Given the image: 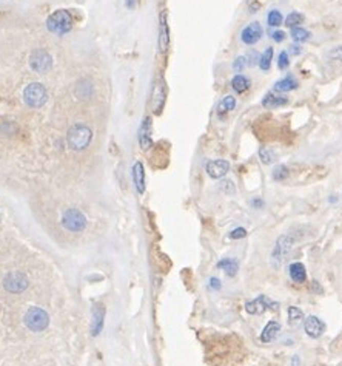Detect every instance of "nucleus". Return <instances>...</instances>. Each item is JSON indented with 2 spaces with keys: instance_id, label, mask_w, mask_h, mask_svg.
I'll return each instance as SVG.
<instances>
[{
  "instance_id": "nucleus-23",
  "label": "nucleus",
  "mask_w": 342,
  "mask_h": 366,
  "mask_svg": "<svg viewBox=\"0 0 342 366\" xmlns=\"http://www.w3.org/2000/svg\"><path fill=\"white\" fill-rule=\"evenodd\" d=\"M231 87H233L234 91L244 93V91H247V90L250 88V81H248V78H245L244 74H236V76L233 78V81H231Z\"/></svg>"
},
{
  "instance_id": "nucleus-21",
  "label": "nucleus",
  "mask_w": 342,
  "mask_h": 366,
  "mask_svg": "<svg viewBox=\"0 0 342 366\" xmlns=\"http://www.w3.org/2000/svg\"><path fill=\"white\" fill-rule=\"evenodd\" d=\"M297 88V82L291 78V76H287L280 81H277L274 84V91L276 93H288V91H293Z\"/></svg>"
},
{
  "instance_id": "nucleus-37",
  "label": "nucleus",
  "mask_w": 342,
  "mask_h": 366,
  "mask_svg": "<svg viewBox=\"0 0 342 366\" xmlns=\"http://www.w3.org/2000/svg\"><path fill=\"white\" fill-rule=\"evenodd\" d=\"M330 56L333 57V59H336V61H339V62H342V47H336L331 53H330Z\"/></svg>"
},
{
  "instance_id": "nucleus-22",
  "label": "nucleus",
  "mask_w": 342,
  "mask_h": 366,
  "mask_svg": "<svg viewBox=\"0 0 342 366\" xmlns=\"http://www.w3.org/2000/svg\"><path fill=\"white\" fill-rule=\"evenodd\" d=\"M217 267L224 269L228 277H234V275L237 274L239 264H237V261L233 260V258H225V260H222V261L217 263Z\"/></svg>"
},
{
  "instance_id": "nucleus-7",
  "label": "nucleus",
  "mask_w": 342,
  "mask_h": 366,
  "mask_svg": "<svg viewBox=\"0 0 342 366\" xmlns=\"http://www.w3.org/2000/svg\"><path fill=\"white\" fill-rule=\"evenodd\" d=\"M293 247V240L288 237V235H282L277 238L276 244H274V249H273V254H271V261L274 266H279L282 264V261L285 260V257L288 255V252L291 251Z\"/></svg>"
},
{
  "instance_id": "nucleus-17",
  "label": "nucleus",
  "mask_w": 342,
  "mask_h": 366,
  "mask_svg": "<svg viewBox=\"0 0 342 366\" xmlns=\"http://www.w3.org/2000/svg\"><path fill=\"white\" fill-rule=\"evenodd\" d=\"M279 332H280V324H279L277 321L271 320V321H268V324L264 328V331H262V334H260V340H262L264 343H271V341L276 340V337H277Z\"/></svg>"
},
{
  "instance_id": "nucleus-39",
  "label": "nucleus",
  "mask_w": 342,
  "mask_h": 366,
  "mask_svg": "<svg viewBox=\"0 0 342 366\" xmlns=\"http://www.w3.org/2000/svg\"><path fill=\"white\" fill-rule=\"evenodd\" d=\"M291 53H293V54H299V53H300V47H299V45L291 47Z\"/></svg>"
},
{
  "instance_id": "nucleus-6",
  "label": "nucleus",
  "mask_w": 342,
  "mask_h": 366,
  "mask_svg": "<svg viewBox=\"0 0 342 366\" xmlns=\"http://www.w3.org/2000/svg\"><path fill=\"white\" fill-rule=\"evenodd\" d=\"M4 286L7 291L13 292V294H21L28 287V278L25 274L22 272H10L5 278H4Z\"/></svg>"
},
{
  "instance_id": "nucleus-28",
  "label": "nucleus",
  "mask_w": 342,
  "mask_h": 366,
  "mask_svg": "<svg viewBox=\"0 0 342 366\" xmlns=\"http://www.w3.org/2000/svg\"><path fill=\"white\" fill-rule=\"evenodd\" d=\"M271 61H273V48L268 47V48L262 53V56L259 57V67H260V70H262V71H268L270 67H271Z\"/></svg>"
},
{
  "instance_id": "nucleus-30",
  "label": "nucleus",
  "mask_w": 342,
  "mask_h": 366,
  "mask_svg": "<svg viewBox=\"0 0 342 366\" xmlns=\"http://www.w3.org/2000/svg\"><path fill=\"white\" fill-rule=\"evenodd\" d=\"M267 22L270 27H280V24L284 22V17H282V13L277 11V10H273L268 13L267 16Z\"/></svg>"
},
{
  "instance_id": "nucleus-16",
  "label": "nucleus",
  "mask_w": 342,
  "mask_h": 366,
  "mask_svg": "<svg viewBox=\"0 0 342 366\" xmlns=\"http://www.w3.org/2000/svg\"><path fill=\"white\" fill-rule=\"evenodd\" d=\"M139 142L144 150H148L151 147V122L150 118H145L140 128H139Z\"/></svg>"
},
{
  "instance_id": "nucleus-27",
  "label": "nucleus",
  "mask_w": 342,
  "mask_h": 366,
  "mask_svg": "<svg viewBox=\"0 0 342 366\" xmlns=\"http://www.w3.org/2000/svg\"><path fill=\"white\" fill-rule=\"evenodd\" d=\"M310 36H311V33L308 30H305V28H299V27L291 28V39L294 42H297V44L307 42L310 39Z\"/></svg>"
},
{
  "instance_id": "nucleus-24",
  "label": "nucleus",
  "mask_w": 342,
  "mask_h": 366,
  "mask_svg": "<svg viewBox=\"0 0 342 366\" xmlns=\"http://www.w3.org/2000/svg\"><path fill=\"white\" fill-rule=\"evenodd\" d=\"M76 94H77V98H81V99H88L91 94H93V85H91V82L90 81H81L79 84H77V87H76Z\"/></svg>"
},
{
  "instance_id": "nucleus-14",
  "label": "nucleus",
  "mask_w": 342,
  "mask_h": 366,
  "mask_svg": "<svg viewBox=\"0 0 342 366\" xmlns=\"http://www.w3.org/2000/svg\"><path fill=\"white\" fill-rule=\"evenodd\" d=\"M159 50L165 53L170 45V30H168V22H167V13H160V21H159Z\"/></svg>"
},
{
  "instance_id": "nucleus-25",
  "label": "nucleus",
  "mask_w": 342,
  "mask_h": 366,
  "mask_svg": "<svg viewBox=\"0 0 342 366\" xmlns=\"http://www.w3.org/2000/svg\"><path fill=\"white\" fill-rule=\"evenodd\" d=\"M234 107H236V99H234L233 96H227V98H224V99L220 101V104L217 105V114L222 116V114H225V113L234 110Z\"/></svg>"
},
{
  "instance_id": "nucleus-12",
  "label": "nucleus",
  "mask_w": 342,
  "mask_h": 366,
  "mask_svg": "<svg viewBox=\"0 0 342 366\" xmlns=\"http://www.w3.org/2000/svg\"><path fill=\"white\" fill-rule=\"evenodd\" d=\"M228 170H230V162L225 159H214L207 164V173L214 179L225 176L228 173Z\"/></svg>"
},
{
  "instance_id": "nucleus-1",
  "label": "nucleus",
  "mask_w": 342,
  "mask_h": 366,
  "mask_svg": "<svg viewBox=\"0 0 342 366\" xmlns=\"http://www.w3.org/2000/svg\"><path fill=\"white\" fill-rule=\"evenodd\" d=\"M93 131L84 124H74L67 133V142L73 150H84L91 142Z\"/></svg>"
},
{
  "instance_id": "nucleus-38",
  "label": "nucleus",
  "mask_w": 342,
  "mask_h": 366,
  "mask_svg": "<svg viewBox=\"0 0 342 366\" xmlns=\"http://www.w3.org/2000/svg\"><path fill=\"white\" fill-rule=\"evenodd\" d=\"M210 286H211L213 289H220V281H219L217 278H211V280H210Z\"/></svg>"
},
{
  "instance_id": "nucleus-29",
  "label": "nucleus",
  "mask_w": 342,
  "mask_h": 366,
  "mask_svg": "<svg viewBox=\"0 0 342 366\" xmlns=\"http://www.w3.org/2000/svg\"><path fill=\"white\" fill-rule=\"evenodd\" d=\"M304 14H300V13H297V11H293V13H290L288 16H287V19H285V25L288 27V28H296V27H299L302 22H304Z\"/></svg>"
},
{
  "instance_id": "nucleus-13",
  "label": "nucleus",
  "mask_w": 342,
  "mask_h": 366,
  "mask_svg": "<svg viewBox=\"0 0 342 366\" xmlns=\"http://www.w3.org/2000/svg\"><path fill=\"white\" fill-rule=\"evenodd\" d=\"M164 104H165V84L159 81L156 82L151 93V107L154 113H160V110L164 108Z\"/></svg>"
},
{
  "instance_id": "nucleus-4",
  "label": "nucleus",
  "mask_w": 342,
  "mask_h": 366,
  "mask_svg": "<svg viewBox=\"0 0 342 366\" xmlns=\"http://www.w3.org/2000/svg\"><path fill=\"white\" fill-rule=\"evenodd\" d=\"M47 98H48V93L45 90V87L39 82H33L30 84L25 91H24V99H25V104L33 107V108H39L42 107L45 102H47Z\"/></svg>"
},
{
  "instance_id": "nucleus-3",
  "label": "nucleus",
  "mask_w": 342,
  "mask_h": 366,
  "mask_svg": "<svg viewBox=\"0 0 342 366\" xmlns=\"http://www.w3.org/2000/svg\"><path fill=\"white\" fill-rule=\"evenodd\" d=\"M25 324L33 331V332H42L48 328L50 324V315L47 314L45 309L42 307H31L28 309L27 315H25Z\"/></svg>"
},
{
  "instance_id": "nucleus-20",
  "label": "nucleus",
  "mask_w": 342,
  "mask_h": 366,
  "mask_svg": "<svg viewBox=\"0 0 342 366\" xmlns=\"http://www.w3.org/2000/svg\"><path fill=\"white\" fill-rule=\"evenodd\" d=\"M288 274H290V278L294 281V283H304L307 280V272H305V266L302 263H293L290 264L288 267Z\"/></svg>"
},
{
  "instance_id": "nucleus-5",
  "label": "nucleus",
  "mask_w": 342,
  "mask_h": 366,
  "mask_svg": "<svg viewBox=\"0 0 342 366\" xmlns=\"http://www.w3.org/2000/svg\"><path fill=\"white\" fill-rule=\"evenodd\" d=\"M62 224L71 232H82L87 227V218L79 209H68L62 217Z\"/></svg>"
},
{
  "instance_id": "nucleus-18",
  "label": "nucleus",
  "mask_w": 342,
  "mask_h": 366,
  "mask_svg": "<svg viewBox=\"0 0 342 366\" xmlns=\"http://www.w3.org/2000/svg\"><path fill=\"white\" fill-rule=\"evenodd\" d=\"M288 104V99L285 96H280V94H273V93H268L264 101H262V105L268 110H273V108H279V107H284Z\"/></svg>"
},
{
  "instance_id": "nucleus-35",
  "label": "nucleus",
  "mask_w": 342,
  "mask_h": 366,
  "mask_svg": "<svg viewBox=\"0 0 342 366\" xmlns=\"http://www.w3.org/2000/svg\"><path fill=\"white\" fill-rule=\"evenodd\" d=\"M247 235V230L244 229V227H237V229H234L231 234H230V238H233V240H239V238H244Z\"/></svg>"
},
{
  "instance_id": "nucleus-10",
  "label": "nucleus",
  "mask_w": 342,
  "mask_h": 366,
  "mask_svg": "<svg viewBox=\"0 0 342 366\" xmlns=\"http://www.w3.org/2000/svg\"><path fill=\"white\" fill-rule=\"evenodd\" d=\"M262 34H264V30H262L260 24L259 22H251L250 25H247L242 30L240 39L245 45H254L260 41Z\"/></svg>"
},
{
  "instance_id": "nucleus-8",
  "label": "nucleus",
  "mask_w": 342,
  "mask_h": 366,
  "mask_svg": "<svg viewBox=\"0 0 342 366\" xmlns=\"http://www.w3.org/2000/svg\"><path fill=\"white\" fill-rule=\"evenodd\" d=\"M30 65L36 73H47L53 67V57L45 50H36L30 57Z\"/></svg>"
},
{
  "instance_id": "nucleus-34",
  "label": "nucleus",
  "mask_w": 342,
  "mask_h": 366,
  "mask_svg": "<svg viewBox=\"0 0 342 366\" xmlns=\"http://www.w3.org/2000/svg\"><path fill=\"white\" fill-rule=\"evenodd\" d=\"M247 67V59L244 57V56H239L236 61H234V64H233V68H234V71L236 73H240V71H244V68Z\"/></svg>"
},
{
  "instance_id": "nucleus-36",
  "label": "nucleus",
  "mask_w": 342,
  "mask_h": 366,
  "mask_svg": "<svg viewBox=\"0 0 342 366\" xmlns=\"http://www.w3.org/2000/svg\"><path fill=\"white\" fill-rule=\"evenodd\" d=\"M271 37H273L274 42H284L285 41V33L280 31V30H276V31L271 33Z\"/></svg>"
},
{
  "instance_id": "nucleus-31",
  "label": "nucleus",
  "mask_w": 342,
  "mask_h": 366,
  "mask_svg": "<svg viewBox=\"0 0 342 366\" xmlns=\"http://www.w3.org/2000/svg\"><path fill=\"white\" fill-rule=\"evenodd\" d=\"M288 175H290V171H288V168L285 167V165H276L274 167V170H273V179L274 181H285L287 178H288Z\"/></svg>"
},
{
  "instance_id": "nucleus-26",
  "label": "nucleus",
  "mask_w": 342,
  "mask_h": 366,
  "mask_svg": "<svg viewBox=\"0 0 342 366\" xmlns=\"http://www.w3.org/2000/svg\"><path fill=\"white\" fill-rule=\"evenodd\" d=\"M302 320H304V312L296 306H290L288 307V324L297 326Z\"/></svg>"
},
{
  "instance_id": "nucleus-19",
  "label": "nucleus",
  "mask_w": 342,
  "mask_h": 366,
  "mask_svg": "<svg viewBox=\"0 0 342 366\" xmlns=\"http://www.w3.org/2000/svg\"><path fill=\"white\" fill-rule=\"evenodd\" d=\"M133 178H134L136 190L139 194H144V190H145V171H144L142 162H136L134 164V167H133Z\"/></svg>"
},
{
  "instance_id": "nucleus-11",
  "label": "nucleus",
  "mask_w": 342,
  "mask_h": 366,
  "mask_svg": "<svg viewBox=\"0 0 342 366\" xmlns=\"http://www.w3.org/2000/svg\"><path fill=\"white\" fill-rule=\"evenodd\" d=\"M304 329H305L308 337L319 338L325 332V323L320 318H317L316 315H310L304 321Z\"/></svg>"
},
{
  "instance_id": "nucleus-33",
  "label": "nucleus",
  "mask_w": 342,
  "mask_h": 366,
  "mask_svg": "<svg viewBox=\"0 0 342 366\" xmlns=\"http://www.w3.org/2000/svg\"><path fill=\"white\" fill-rule=\"evenodd\" d=\"M288 65H290L288 53H287V51H280V54H279V61H277V67H279V70H287Z\"/></svg>"
},
{
  "instance_id": "nucleus-9",
  "label": "nucleus",
  "mask_w": 342,
  "mask_h": 366,
  "mask_svg": "<svg viewBox=\"0 0 342 366\" xmlns=\"http://www.w3.org/2000/svg\"><path fill=\"white\" fill-rule=\"evenodd\" d=\"M267 309H277V303L271 301L265 295H259L257 298H254V300H251L245 304V311L251 315H260Z\"/></svg>"
},
{
  "instance_id": "nucleus-2",
  "label": "nucleus",
  "mask_w": 342,
  "mask_h": 366,
  "mask_svg": "<svg viewBox=\"0 0 342 366\" xmlns=\"http://www.w3.org/2000/svg\"><path fill=\"white\" fill-rule=\"evenodd\" d=\"M47 28L50 33L54 34H65L73 28V17L68 11L65 10H59L56 13H53L48 21H47Z\"/></svg>"
},
{
  "instance_id": "nucleus-15",
  "label": "nucleus",
  "mask_w": 342,
  "mask_h": 366,
  "mask_svg": "<svg viewBox=\"0 0 342 366\" xmlns=\"http://www.w3.org/2000/svg\"><path fill=\"white\" fill-rule=\"evenodd\" d=\"M104 315H105V307L100 303H96L93 307V321H91V331L93 335H97L102 328H104Z\"/></svg>"
},
{
  "instance_id": "nucleus-32",
  "label": "nucleus",
  "mask_w": 342,
  "mask_h": 366,
  "mask_svg": "<svg viewBox=\"0 0 342 366\" xmlns=\"http://www.w3.org/2000/svg\"><path fill=\"white\" fill-rule=\"evenodd\" d=\"M259 158L264 164H270L273 161V151L268 150L267 147H260L259 148Z\"/></svg>"
}]
</instances>
